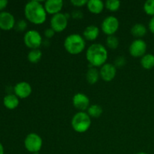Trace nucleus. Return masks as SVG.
I'll return each instance as SVG.
<instances>
[{
    "instance_id": "nucleus-1",
    "label": "nucleus",
    "mask_w": 154,
    "mask_h": 154,
    "mask_svg": "<svg viewBox=\"0 0 154 154\" xmlns=\"http://www.w3.org/2000/svg\"><path fill=\"white\" fill-rule=\"evenodd\" d=\"M24 14L29 22L36 25L44 23L46 20L47 12L45 5L37 0L29 1L26 4Z\"/></svg>"
},
{
    "instance_id": "nucleus-2",
    "label": "nucleus",
    "mask_w": 154,
    "mask_h": 154,
    "mask_svg": "<svg viewBox=\"0 0 154 154\" xmlns=\"http://www.w3.org/2000/svg\"><path fill=\"white\" fill-rule=\"evenodd\" d=\"M86 58L90 65V67L102 66L108 60V51L101 44H93L86 52Z\"/></svg>"
},
{
    "instance_id": "nucleus-3",
    "label": "nucleus",
    "mask_w": 154,
    "mask_h": 154,
    "mask_svg": "<svg viewBox=\"0 0 154 154\" xmlns=\"http://www.w3.org/2000/svg\"><path fill=\"white\" fill-rule=\"evenodd\" d=\"M86 42L84 38L81 35L71 34L64 41V48L68 53L73 55L79 54L84 50Z\"/></svg>"
},
{
    "instance_id": "nucleus-4",
    "label": "nucleus",
    "mask_w": 154,
    "mask_h": 154,
    "mask_svg": "<svg viewBox=\"0 0 154 154\" xmlns=\"http://www.w3.org/2000/svg\"><path fill=\"white\" fill-rule=\"evenodd\" d=\"M91 126V119L87 113L79 111L74 115L72 120V126L74 130L79 133L85 132Z\"/></svg>"
},
{
    "instance_id": "nucleus-5",
    "label": "nucleus",
    "mask_w": 154,
    "mask_h": 154,
    "mask_svg": "<svg viewBox=\"0 0 154 154\" xmlns=\"http://www.w3.org/2000/svg\"><path fill=\"white\" fill-rule=\"evenodd\" d=\"M42 144H43V141H42V138L38 134L34 133V132L27 135L24 140V146L26 149L30 153H38L39 150L42 149Z\"/></svg>"
},
{
    "instance_id": "nucleus-6",
    "label": "nucleus",
    "mask_w": 154,
    "mask_h": 154,
    "mask_svg": "<svg viewBox=\"0 0 154 154\" xmlns=\"http://www.w3.org/2000/svg\"><path fill=\"white\" fill-rule=\"evenodd\" d=\"M23 41L26 46L31 50L38 49L39 47L43 43L40 33L34 29L29 30L25 33Z\"/></svg>"
},
{
    "instance_id": "nucleus-7",
    "label": "nucleus",
    "mask_w": 154,
    "mask_h": 154,
    "mask_svg": "<svg viewBox=\"0 0 154 154\" xmlns=\"http://www.w3.org/2000/svg\"><path fill=\"white\" fill-rule=\"evenodd\" d=\"M102 30L105 34L108 35H113L118 30L120 23L116 17L108 16L103 20L102 23Z\"/></svg>"
},
{
    "instance_id": "nucleus-8",
    "label": "nucleus",
    "mask_w": 154,
    "mask_h": 154,
    "mask_svg": "<svg viewBox=\"0 0 154 154\" xmlns=\"http://www.w3.org/2000/svg\"><path fill=\"white\" fill-rule=\"evenodd\" d=\"M68 20L66 14L59 13L53 15L51 19V28L55 32H61L67 27Z\"/></svg>"
},
{
    "instance_id": "nucleus-9",
    "label": "nucleus",
    "mask_w": 154,
    "mask_h": 154,
    "mask_svg": "<svg viewBox=\"0 0 154 154\" xmlns=\"http://www.w3.org/2000/svg\"><path fill=\"white\" fill-rule=\"evenodd\" d=\"M129 54L134 57H142L147 51V44L142 39H135L131 43Z\"/></svg>"
},
{
    "instance_id": "nucleus-10",
    "label": "nucleus",
    "mask_w": 154,
    "mask_h": 154,
    "mask_svg": "<svg viewBox=\"0 0 154 154\" xmlns=\"http://www.w3.org/2000/svg\"><path fill=\"white\" fill-rule=\"evenodd\" d=\"M72 103L76 109L79 110L80 111H84L88 109L90 107V99L87 95L78 93L73 96Z\"/></svg>"
},
{
    "instance_id": "nucleus-11",
    "label": "nucleus",
    "mask_w": 154,
    "mask_h": 154,
    "mask_svg": "<svg viewBox=\"0 0 154 154\" xmlns=\"http://www.w3.org/2000/svg\"><path fill=\"white\" fill-rule=\"evenodd\" d=\"M100 77L105 81H111L116 76L117 74V68L114 64L111 63H105L102 66L100 69Z\"/></svg>"
},
{
    "instance_id": "nucleus-12",
    "label": "nucleus",
    "mask_w": 154,
    "mask_h": 154,
    "mask_svg": "<svg viewBox=\"0 0 154 154\" xmlns=\"http://www.w3.org/2000/svg\"><path fill=\"white\" fill-rule=\"evenodd\" d=\"M14 93L18 98L20 99H26L29 97L32 93V87L28 82L26 81H21V82L17 83L15 85Z\"/></svg>"
},
{
    "instance_id": "nucleus-13",
    "label": "nucleus",
    "mask_w": 154,
    "mask_h": 154,
    "mask_svg": "<svg viewBox=\"0 0 154 154\" xmlns=\"http://www.w3.org/2000/svg\"><path fill=\"white\" fill-rule=\"evenodd\" d=\"M14 17L8 11L0 12V28L3 30H10L14 27Z\"/></svg>"
},
{
    "instance_id": "nucleus-14",
    "label": "nucleus",
    "mask_w": 154,
    "mask_h": 154,
    "mask_svg": "<svg viewBox=\"0 0 154 154\" xmlns=\"http://www.w3.org/2000/svg\"><path fill=\"white\" fill-rule=\"evenodd\" d=\"M63 7V2L62 0H48L45 2V8L47 14H57L60 12Z\"/></svg>"
},
{
    "instance_id": "nucleus-15",
    "label": "nucleus",
    "mask_w": 154,
    "mask_h": 154,
    "mask_svg": "<svg viewBox=\"0 0 154 154\" xmlns=\"http://www.w3.org/2000/svg\"><path fill=\"white\" fill-rule=\"evenodd\" d=\"M99 35V29L96 26L90 25L86 27L83 32V36L85 39L88 41L96 40Z\"/></svg>"
},
{
    "instance_id": "nucleus-16",
    "label": "nucleus",
    "mask_w": 154,
    "mask_h": 154,
    "mask_svg": "<svg viewBox=\"0 0 154 154\" xmlns=\"http://www.w3.org/2000/svg\"><path fill=\"white\" fill-rule=\"evenodd\" d=\"M87 7L91 13L98 14L103 11L105 4L101 0H90L87 2Z\"/></svg>"
},
{
    "instance_id": "nucleus-17",
    "label": "nucleus",
    "mask_w": 154,
    "mask_h": 154,
    "mask_svg": "<svg viewBox=\"0 0 154 154\" xmlns=\"http://www.w3.org/2000/svg\"><path fill=\"white\" fill-rule=\"evenodd\" d=\"M3 103L8 109L13 110L15 109L19 105V99L16 95L8 94L5 96L3 99Z\"/></svg>"
},
{
    "instance_id": "nucleus-18",
    "label": "nucleus",
    "mask_w": 154,
    "mask_h": 154,
    "mask_svg": "<svg viewBox=\"0 0 154 154\" xmlns=\"http://www.w3.org/2000/svg\"><path fill=\"white\" fill-rule=\"evenodd\" d=\"M131 33L134 37L137 38V39H141V38L147 34V28L142 23H135L131 28Z\"/></svg>"
},
{
    "instance_id": "nucleus-19",
    "label": "nucleus",
    "mask_w": 154,
    "mask_h": 154,
    "mask_svg": "<svg viewBox=\"0 0 154 154\" xmlns=\"http://www.w3.org/2000/svg\"><path fill=\"white\" fill-rule=\"evenodd\" d=\"M99 77H100V73L98 69H96V67H90L87 71V75H86L87 82L90 84H96L99 81Z\"/></svg>"
},
{
    "instance_id": "nucleus-20",
    "label": "nucleus",
    "mask_w": 154,
    "mask_h": 154,
    "mask_svg": "<svg viewBox=\"0 0 154 154\" xmlns=\"http://www.w3.org/2000/svg\"><path fill=\"white\" fill-rule=\"evenodd\" d=\"M141 65L144 69H151L154 67V55L147 54L141 57Z\"/></svg>"
},
{
    "instance_id": "nucleus-21",
    "label": "nucleus",
    "mask_w": 154,
    "mask_h": 154,
    "mask_svg": "<svg viewBox=\"0 0 154 154\" xmlns=\"http://www.w3.org/2000/svg\"><path fill=\"white\" fill-rule=\"evenodd\" d=\"M42 57V52L39 49H33L29 52L27 58L32 63H37L40 61Z\"/></svg>"
},
{
    "instance_id": "nucleus-22",
    "label": "nucleus",
    "mask_w": 154,
    "mask_h": 154,
    "mask_svg": "<svg viewBox=\"0 0 154 154\" xmlns=\"http://www.w3.org/2000/svg\"><path fill=\"white\" fill-rule=\"evenodd\" d=\"M103 110L102 108L99 105H92L87 109V114L90 117L97 118L102 114Z\"/></svg>"
},
{
    "instance_id": "nucleus-23",
    "label": "nucleus",
    "mask_w": 154,
    "mask_h": 154,
    "mask_svg": "<svg viewBox=\"0 0 154 154\" xmlns=\"http://www.w3.org/2000/svg\"><path fill=\"white\" fill-rule=\"evenodd\" d=\"M106 45L111 50H115L119 46V39L115 35H108L106 38Z\"/></svg>"
},
{
    "instance_id": "nucleus-24",
    "label": "nucleus",
    "mask_w": 154,
    "mask_h": 154,
    "mask_svg": "<svg viewBox=\"0 0 154 154\" xmlns=\"http://www.w3.org/2000/svg\"><path fill=\"white\" fill-rule=\"evenodd\" d=\"M105 7L111 11H116L120 7V2L117 0H108L105 2Z\"/></svg>"
},
{
    "instance_id": "nucleus-25",
    "label": "nucleus",
    "mask_w": 154,
    "mask_h": 154,
    "mask_svg": "<svg viewBox=\"0 0 154 154\" xmlns=\"http://www.w3.org/2000/svg\"><path fill=\"white\" fill-rule=\"evenodd\" d=\"M144 10L146 14L154 17V0H147L144 5Z\"/></svg>"
},
{
    "instance_id": "nucleus-26",
    "label": "nucleus",
    "mask_w": 154,
    "mask_h": 154,
    "mask_svg": "<svg viewBox=\"0 0 154 154\" xmlns=\"http://www.w3.org/2000/svg\"><path fill=\"white\" fill-rule=\"evenodd\" d=\"M14 28L17 32H23L27 28V23L24 20H19L17 22L15 23Z\"/></svg>"
},
{
    "instance_id": "nucleus-27",
    "label": "nucleus",
    "mask_w": 154,
    "mask_h": 154,
    "mask_svg": "<svg viewBox=\"0 0 154 154\" xmlns=\"http://www.w3.org/2000/svg\"><path fill=\"white\" fill-rule=\"evenodd\" d=\"M126 63V59L123 56H119L114 60V66L116 68H122Z\"/></svg>"
},
{
    "instance_id": "nucleus-28",
    "label": "nucleus",
    "mask_w": 154,
    "mask_h": 154,
    "mask_svg": "<svg viewBox=\"0 0 154 154\" xmlns=\"http://www.w3.org/2000/svg\"><path fill=\"white\" fill-rule=\"evenodd\" d=\"M87 0H72L71 3L75 7H82L87 4Z\"/></svg>"
},
{
    "instance_id": "nucleus-29",
    "label": "nucleus",
    "mask_w": 154,
    "mask_h": 154,
    "mask_svg": "<svg viewBox=\"0 0 154 154\" xmlns=\"http://www.w3.org/2000/svg\"><path fill=\"white\" fill-rule=\"evenodd\" d=\"M72 17L74 19H82L84 17V14L80 10H75L72 12Z\"/></svg>"
},
{
    "instance_id": "nucleus-30",
    "label": "nucleus",
    "mask_w": 154,
    "mask_h": 154,
    "mask_svg": "<svg viewBox=\"0 0 154 154\" xmlns=\"http://www.w3.org/2000/svg\"><path fill=\"white\" fill-rule=\"evenodd\" d=\"M54 34H55V32L54 31V29H53L48 28V29H46L45 30V36L48 39L51 38L54 35Z\"/></svg>"
},
{
    "instance_id": "nucleus-31",
    "label": "nucleus",
    "mask_w": 154,
    "mask_h": 154,
    "mask_svg": "<svg viewBox=\"0 0 154 154\" xmlns=\"http://www.w3.org/2000/svg\"><path fill=\"white\" fill-rule=\"evenodd\" d=\"M149 29H150V32H151L152 33H153L154 35V17H153L150 19V22H149Z\"/></svg>"
},
{
    "instance_id": "nucleus-32",
    "label": "nucleus",
    "mask_w": 154,
    "mask_h": 154,
    "mask_svg": "<svg viewBox=\"0 0 154 154\" xmlns=\"http://www.w3.org/2000/svg\"><path fill=\"white\" fill-rule=\"evenodd\" d=\"M8 2L7 0H0V11L5 8Z\"/></svg>"
},
{
    "instance_id": "nucleus-33",
    "label": "nucleus",
    "mask_w": 154,
    "mask_h": 154,
    "mask_svg": "<svg viewBox=\"0 0 154 154\" xmlns=\"http://www.w3.org/2000/svg\"><path fill=\"white\" fill-rule=\"evenodd\" d=\"M0 154H4V147L1 142H0Z\"/></svg>"
},
{
    "instance_id": "nucleus-34",
    "label": "nucleus",
    "mask_w": 154,
    "mask_h": 154,
    "mask_svg": "<svg viewBox=\"0 0 154 154\" xmlns=\"http://www.w3.org/2000/svg\"><path fill=\"white\" fill-rule=\"evenodd\" d=\"M136 154H148V153H144V152H140V153H136Z\"/></svg>"
}]
</instances>
